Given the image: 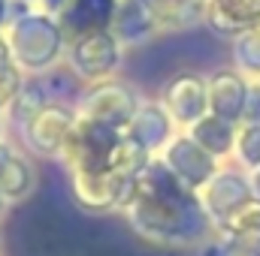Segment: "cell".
I'll list each match as a JSON object with an SVG mask.
<instances>
[{
    "instance_id": "cb8c5ba5",
    "label": "cell",
    "mask_w": 260,
    "mask_h": 256,
    "mask_svg": "<svg viewBox=\"0 0 260 256\" xmlns=\"http://www.w3.org/2000/svg\"><path fill=\"white\" fill-rule=\"evenodd\" d=\"M242 124H260V81L248 84V100H245Z\"/></svg>"
},
{
    "instance_id": "9a60e30c",
    "label": "cell",
    "mask_w": 260,
    "mask_h": 256,
    "mask_svg": "<svg viewBox=\"0 0 260 256\" xmlns=\"http://www.w3.org/2000/svg\"><path fill=\"white\" fill-rule=\"evenodd\" d=\"M34 184H37V175L27 157L18 154L6 139H0V193L6 196V202L27 199Z\"/></svg>"
},
{
    "instance_id": "e0dca14e",
    "label": "cell",
    "mask_w": 260,
    "mask_h": 256,
    "mask_svg": "<svg viewBox=\"0 0 260 256\" xmlns=\"http://www.w3.org/2000/svg\"><path fill=\"white\" fill-rule=\"evenodd\" d=\"M236 133H239V124H230V121H224V118H218L212 112L203 115L194 127H188V136L203 151H209L215 160L230 157L236 151Z\"/></svg>"
},
{
    "instance_id": "4fadbf2b",
    "label": "cell",
    "mask_w": 260,
    "mask_h": 256,
    "mask_svg": "<svg viewBox=\"0 0 260 256\" xmlns=\"http://www.w3.org/2000/svg\"><path fill=\"white\" fill-rule=\"evenodd\" d=\"M203 21L218 36L236 39L260 24V0H206Z\"/></svg>"
},
{
    "instance_id": "52a82bcc",
    "label": "cell",
    "mask_w": 260,
    "mask_h": 256,
    "mask_svg": "<svg viewBox=\"0 0 260 256\" xmlns=\"http://www.w3.org/2000/svg\"><path fill=\"white\" fill-rule=\"evenodd\" d=\"M164 166L188 187V190L200 193L215 175H218V160L209 154V151H203L200 145H197L194 139L188 136V133H182V136H173L170 139V145L164 148Z\"/></svg>"
},
{
    "instance_id": "30bf717a",
    "label": "cell",
    "mask_w": 260,
    "mask_h": 256,
    "mask_svg": "<svg viewBox=\"0 0 260 256\" xmlns=\"http://www.w3.org/2000/svg\"><path fill=\"white\" fill-rule=\"evenodd\" d=\"M248 199H254L251 178L239 169H218V175L200 190V202H203V208L215 226L224 217H230L236 208H242Z\"/></svg>"
},
{
    "instance_id": "ba28073f",
    "label": "cell",
    "mask_w": 260,
    "mask_h": 256,
    "mask_svg": "<svg viewBox=\"0 0 260 256\" xmlns=\"http://www.w3.org/2000/svg\"><path fill=\"white\" fill-rule=\"evenodd\" d=\"M76 118H79L76 109L64 103H49L21 127V139L37 157H61L67 136L76 127Z\"/></svg>"
},
{
    "instance_id": "ffe728a7",
    "label": "cell",
    "mask_w": 260,
    "mask_h": 256,
    "mask_svg": "<svg viewBox=\"0 0 260 256\" xmlns=\"http://www.w3.org/2000/svg\"><path fill=\"white\" fill-rule=\"evenodd\" d=\"M52 100H49V94H46V88H43V81L37 78V75H24V81H21V88H18V94H15V100L9 103V118H12V124L21 130L37 112H43L46 106H49Z\"/></svg>"
},
{
    "instance_id": "7402d4cb",
    "label": "cell",
    "mask_w": 260,
    "mask_h": 256,
    "mask_svg": "<svg viewBox=\"0 0 260 256\" xmlns=\"http://www.w3.org/2000/svg\"><path fill=\"white\" fill-rule=\"evenodd\" d=\"M239 163L254 172L260 169V124H239V133H236V151Z\"/></svg>"
},
{
    "instance_id": "6da1fadb",
    "label": "cell",
    "mask_w": 260,
    "mask_h": 256,
    "mask_svg": "<svg viewBox=\"0 0 260 256\" xmlns=\"http://www.w3.org/2000/svg\"><path fill=\"white\" fill-rule=\"evenodd\" d=\"M124 211L139 235L167 244H197L215 232L200 193L188 190L164 166V160H151L148 169L136 178L133 199Z\"/></svg>"
},
{
    "instance_id": "603a6c76",
    "label": "cell",
    "mask_w": 260,
    "mask_h": 256,
    "mask_svg": "<svg viewBox=\"0 0 260 256\" xmlns=\"http://www.w3.org/2000/svg\"><path fill=\"white\" fill-rule=\"evenodd\" d=\"M206 256H260V247L254 244H239V241H224V238H215L206 244Z\"/></svg>"
},
{
    "instance_id": "ac0fdd59",
    "label": "cell",
    "mask_w": 260,
    "mask_h": 256,
    "mask_svg": "<svg viewBox=\"0 0 260 256\" xmlns=\"http://www.w3.org/2000/svg\"><path fill=\"white\" fill-rule=\"evenodd\" d=\"M142 6L151 12L157 30H182L203 21L206 0H142Z\"/></svg>"
},
{
    "instance_id": "9c48e42d",
    "label": "cell",
    "mask_w": 260,
    "mask_h": 256,
    "mask_svg": "<svg viewBox=\"0 0 260 256\" xmlns=\"http://www.w3.org/2000/svg\"><path fill=\"white\" fill-rule=\"evenodd\" d=\"M160 106L179 127H194L203 115H209V81L200 72H179L164 84Z\"/></svg>"
},
{
    "instance_id": "484cf974",
    "label": "cell",
    "mask_w": 260,
    "mask_h": 256,
    "mask_svg": "<svg viewBox=\"0 0 260 256\" xmlns=\"http://www.w3.org/2000/svg\"><path fill=\"white\" fill-rule=\"evenodd\" d=\"M248 178H251V190H254V199H260V169H254Z\"/></svg>"
},
{
    "instance_id": "2e32d148",
    "label": "cell",
    "mask_w": 260,
    "mask_h": 256,
    "mask_svg": "<svg viewBox=\"0 0 260 256\" xmlns=\"http://www.w3.org/2000/svg\"><path fill=\"white\" fill-rule=\"evenodd\" d=\"M112 36L118 42H127V46H136V42H145L157 24L151 18V12L142 6V0H118L115 6V18H112Z\"/></svg>"
},
{
    "instance_id": "7c38bea8",
    "label": "cell",
    "mask_w": 260,
    "mask_h": 256,
    "mask_svg": "<svg viewBox=\"0 0 260 256\" xmlns=\"http://www.w3.org/2000/svg\"><path fill=\"white\" fill-rule=\"evenodd\" d=\"M206 81H209V112L230 124H242L251 81L239 69H218Z\"/></svg>"
},
{
    "instance_id": "4316f807",
    "label": "cell",
    "mask_w": 260,
    "mask_h": 256,
    "mask_svg": "<svg viewBox=\"0 0 260 256\" xmlns=\"http://www.w3.org/2000/svg\"><path fill=\"white\" fill-rule=\"evenodd\" d=\"M6 15H9V0H0V27L6 21Z\"/></svg>"
},
{
    "instance_id": "8fae6325",
    "label": "cell",
    "mask_w": 260,
    "mask_h": 256,
    "mask_svg": "<svg viewBox=\"0 0 260 256\" xmlns=\"http://www.w3.org/2000/svg\"><path fill=\"white\" fill-rule=\"evenodd\" d=\"M115 6L118 0H67L58 18L64 42L70 46L91 30H109L115 18Z\"/></svg>"
},
{
    "instance_id": "44dd1931",
    "label": "cell",
    "mask_w": 260,
    "mask_h": 256,
    "mask_svg": "<svg viewBox=\"0 0 260 256\" xmlns=\"http://www.w3.org/2000/svg\"><path fill=\"white\" fill-rule=\"evenodd\" d=\"M233 61L248 81H260V24L233 39Z\"/></svg>"
},
{
    "instance_id": "5bb4252c",
    "label": "cell",
    "mask_w": 260,
    "mask_h": 256,
    "mask_svg": "<svg viewBox=\"0 0 260 256\" xmlns=\"http://www.w3.org/2000/svg\"><path fill=\"white\" fill-rule=\"evenodd\" d=\"M173 127L176 124L160 103H139V109H136V115H133V121L127 124L124 133L130 139H136L142 148H148L151 154H157L170 145Z\"/></svg>"
},
{
    "instance_id": "8992f818",
    "label": "cell",
    "mask_w": 260,
    "mask_h": 256,
    "mask_svg": "<svg viewBox=\"0 0 260 256\" xmlns=\"http://www.w3.org/2000/svg\"><path fill=\"white\" fill-rule=\"evenodd\" d=\"M70 187H73V196L82 208H88V211H115V208L130 205L136 178H124L115 169L70 172Z\"/></svg>"
},
{
    "instance_id": "d4e9b609",
    "label": "cell",
    "mask_w": 260,
    "mask_h": 256,
    "mask_svg": "<svg viewBox=\"0 0 260 256\" xmlns=\"http://www.w3.org/2000/svg\"><path fill=\"white\" fill-rule=\"evenodd\" d=\"M15 66V61H12V49H9V39L0 33V72L3 69H12Z\"/></svg>"
},
{
    "instance_id": "3957f363",
    "label": "cell",
    "mask_w": 260,
    "mask_h": 256,
    "mask_svg": "<svg viewBox=\"0 0 260 256\" xmlns=\"http://www.w3.org/2000/svg\"><path fill=\"white\" fill-rule=\"evenodd\" d=\"M124 133L103 124H94L88 118H76V127L70 130L61 151V160L70 172H103L112 166V154L121 145Z\"/></svg>"
},
{
    "instance_id": "83f0119b",
    "label": "cell",
    "mask_w": 260,
    "mask_h": 256,
    "mask_svg": "<svg viewBox=\"0 0 260 256\" xmlns=\"http://www.w3.org/2000/svg\"><path fill=\"white\" fill-rule=\"evenodd\" d=\"M6 205H9V202H6V196L0 193V217H3V211H6Z\"/></svg>"
},
{
    "instance_id": "f1b7e54d",
    "label": "cell",
    "mask_w": 260,
    "mask_h": 256,
    "mask_svg": "<svg viewBox=\"0 0 260 256\" xmlns=\"http://www.w3.org/2000/svg\"><path fill=\"white\" fill-rule=\"evenodd\" d=\"M46 3H49V6H55V9H61V6H64L67 0H46Z\"/></svg>"
},
{
    "instance_id": "5b68a950",
    "label": "cell",
    "mask_w": 260,
    "mask_h": 256,
    "mask_svg": "<svg viewBox=\"0 0 260 256\" xmlns=\"http://www.w3.org/2000/svg\"><path fill=\"white\" fill-rule=\"evenodd\" d=\"M121 64V42L112 36V30H91L70 42V69L88 81H106Z\"/></svg>"
},
{
    "instance_id": "d6986e66",
    "label": "cell",
    "mask_w": 260,
    "mask_h": 256,
    "mask_svg": "<svg viewBox=\"0 0 260 256\" xmlns=\"http://www.w3.org/2000/svg\"><path fill=\"white\" fill-rule=\"evenodd\" d=\"M215 232L224 241H239V244L260 247V199H248L242 208H236L230 217H224L215 226Z\"/></svg>"
},
{
    "instance_id": "277c9868",
    "label": "cell",
    "mask_w": 260,
    "mask_h": 256,
    "mask_svg": "<svg viewBox=\"0 0 260 256\" xmlns=\"http://www.w3.org/2000/svg\"><path fill=\"white\" fill-rule=\"evenodd\" d=\"M136 109H139L136 91L130 84H124V81H115V78H106V81L91 84L79 97V103H76V115L79 118H88L94 124L121 130V133L133 121Z\"/></svg>"
},
{
    "instance_id": "7a4b0ae2",
    "label": "cell",
    "mask_w": 260,
    "mask_h": 256,
    "mask_svg": "<svg viewBox=\"0 0 260 256\" xmlns=\"http://www.w3.org/2000/svg\"><path fill=\"white\" fill-rule=\"evenodd\" d=\"M6 39H9V49H12V61L21 72L52 69L67 46L58 21H52L49 15H40V12L18 15L12 21V30H9Z\"/></svg>"
}]
</instances>
